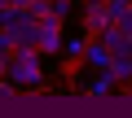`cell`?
<instances>
[{"instance_id":"obj_15","label":"cell","mask_w":132,"mask_h":118,"mask_svg":"<svg viewBox=\"0 0 132 118\" xmlns=\"http://www.w3.org/2000/svg\"><path fill=\"white\" fill-rule=\"evenodd\" d=\"M123 88H128V92H132V79H128V83H123Z\"/></svg>"},{"instance_id":"obj_1","label":"cell","mask_w":132,"mask_h":118,"mask_svg":"<svg viewBox=\"0 0 132 118\" xmlns=\"http://www.w3.org/2000/svg\"><path fill=\"white\" fill-rule=\"evenodd\" d=\"M40 48L27 44V48H13L9 61H5V79L18 88V92H48V79H44V66H40Z\"/></svg>"},{"instance_id":"obj_14","label":"cell","mask_w":132,"mask_h":118,"mask_svg":"<svg viewBox=\"0 0 132 118\" xmlns=\"http://www.w3.org/2000/svg\"><path fill=\"white\" fill-rule=\"evenodd\" d=\"M0 26H5V9H0Z\"/></svg>"},{"instance_id":"obj_4","label":"cell","mask_w":132,"mask_h":118,"mask_svg":"<svg viewBox=\"0 0 132 118\" xmlns=\"http://www.w3.org/2000/svg\"><path fill=\"white\" fill-rule=\"evenodd\" d=\"M106 74H110V83H128L132 79V57H110V61H106Z\"/></svg>"},{"instance_id":"obj_13","label":"cell","mask_w":132,"mask_h":118,"mask_svg":"<svg viewBox=\"0 0 132 118\" xmlns=\"http://www.w3.org/2000/svg\"><path fill=\"white\" fill-rule=\"evenodd\" d=\"M5 61H9V52H0V74H5Z\"/></svg>"},{"instance_id":"obj_17","label":"cell","mask_w":132,"mask_h":118,"mask_svg":"<svg viewBox=\"0 0 132 118\" xmlns=\"http://www.w3.org/2000/svg\"><path fill=\"white\" fill-rule=\"evenodd\" d=\"M128 5H132V0H128Z\"/></svg>"},{"instance_id":"obj_11","label":"cell","mask_w":132,"mask_h":118,"mask_svg":"<svg viewBox=\"0 0 132 118\" xmlns=\"http://www.w3.org/2000/svg\"><path fill=\"white\" fill-rule=\"evenodd\" d=\"M53 13H57V18H66V13H71V0H53Z\"/></svg>"},{"instance_id":"obj_8","label":"cell","mask_w":132,"mask_h":118,"mask_svg":"<svg viewBox=\"0 0 132 118\" xmlns=\"http://www.w3.org/2000/svg\"><path fill=\"white\" fill-rule=\"evenodd\" d=\"M22 9H27L31 18H48V13H53V0H27Z\"/></svg>"},{"instance_id":"obj_9","label":"cell","mask_w":132,"mask_h":118,"mask_svg":"<svg viewBox=\"0 0 132 118\" xmlns=\"http://www.w3.org/2000/svg\"><path fill=\"white\" fill-rule=\"evenodd\" d=\"M110 22H114V26H119L123 35H132V5H123V9H119V13L110 18Z\"/></svg>"},{"instance_id":"obj_5","label":"cell","mask_w":132,"mask_h":118,"mask_svg":"<svg viewBox=\"0 0 132 118\" xmlns=\"http://www.w3.org/2000/svg\"><path fill=\"white\" fill-rule=\"evenodd\" d=\"M84 61H88V66H97V70H106L110 52H106V44H101V39H88V48H84Z\"/></svg>"},{"instance_id":"obj_3","label":"cell","mask_w":132,"mask_h":118,"mask_svg":"<svg viewBox=\"0 0 132 118\" xmlns=\"http://www.w3.org/2000/svg\"><path fill=\"white\" fill-rule=\"evenodd\" d=\"M110 26V13H106V5H84V35L93 39V35H101Z\"/></svg>"},{"instance_id":"obj_12","label":"cell","mask_w":132,"mask_h":118,"mask_svg":"<svg viewBox=\"0 0 132 118\" xmlns=\"http://www.w3.org/2000/svg\"><path fill=\"white\" fill-rule=\"evenodd\" d=\"M27 5V0H5V9H22Z\"/></svg>"},{"instance_id":"obj_16","label":"cell","mask_w":132,"mask_h":118,"mask_svg":"<svg viewBox=\"0 0 132 118\" xmlns=\"http://www.w3.org/2000/svg\"><path fill=\"white\" fill-rule=\"evenodd\" d=\"M123 5H128V0H123Z\"/></svg>"},{"instance_id":"obj_10","label":"cell","mask_w":132,"mask_h":118,"mask_svg":"<svg viewBox=\"0 0 132 118\" xmlns=\"http://www.w3.org/2000/svg\"><path fill=\"white\" fill-rule=\"evenodd\" d=\"M5 96H18V88H13V83H9L5 74H0V101H5Z\"/></svg>"},{"instance_id":"obj_6","label":"cell","mask_w":132,"mask_h":118,"mask_svg":"<svg viewBox=\"0 0 132 118\" xmlns=\"http://www.w3.org/2000/svg\"><path fill=\"white\" fill-rule=\"evenodd\" d=\"M84 48H88V35H84V39H62V52L71 57V61H79V57H84Z\"/></svg>"},{"instance_id":"obj_2","label":"cell","mask_w":132,"mask_h":118,"mask_svg":"<svg viewBox=\"0 0 132 118\" xmlns=\"http://www.w3.org/2000/svg\"><path fill=\"white\" fill-rule=\"evenodd\" d=\"M35 48L40 52H62V18L48 13V18H35Z\"/></svg>"},{"instance_id":"obj_7","label":"cell","mask_w":132,"mask_h":118,"mask_svg":"<svg viewBox=\"0 0 132 118\" xmlns=\"http://www.w3.org/2000/svg\"><path fill=\"white\" fill-rule=\"evenodd\" d=\"M84 92H88V96H110V92H114V83H110V74L101 70V79H97V83H88Z\"/></svg>"}]
</instances>
